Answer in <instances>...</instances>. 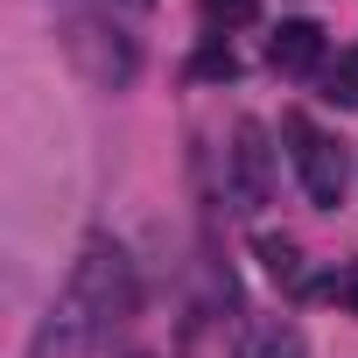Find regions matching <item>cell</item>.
Listing matches in <instances>:
<instances>
[{"label":"cell","instance_id":"4","mask_svg":"<svg viewBox=\"0 0 358 358\" xmlns=\"http://www.w3.org/2000/svg\"><path fill=\"white\" fill-rule=\"evenodd\" d=\"M225 190H232V211H260V204L274 197V148H267V127H260V120H239V127H232Z\"/></svg>","mask_w":358,"mask_h":358},{"label":"cell","instance_id":"11","mask_svg":"<svg viewBox=\"0 0 358 358\" xmlns=\"http://www.w3.org/2000/svg\"><path fill=\"white\" fill-rule=\"evenodd\" d=\"M323 295H330V302H337L344 316H358V260H344V267H337V274L323 281Z\"/></svg>","mask_w":358,"mask_h":358},{"label":"cell","instance_id":"8","mask_svg":"<svg viewBox=\"0 0 358 358\" xmlns=\"http://www.w3.org/2000/svg\"><path fill=\"white\" fill-rule=\"evenodd\" d=\"M323 99H337V106H358V43L323 71Z\"/></svg>","mask_w":358,"mask_h":358},{"label":"cell","instance_id":"3","mask_svg":"<svg viewBox=\"0 0 358 358\" xmlns=\"http://www.w3.org/2000/svg\"><path fill=\"white\" fill-rule=\"evenodd\" d=\"M281 134H288V155H295V176H302L309 204L337 211V204H344V190H351V162H344V148H337L323 127H309L302 113H288V120H281Z\"/></svg>","mask_w":358,"mask_h":358},{"label":"cell","instance_id":"9","mask_svg":"<svg viewBox=\"0 0 358 358\" xmlns=\"http://www.w3.org/2000/svg\"><path fill=\"white\" fill-rule=\"evenodd\" d=\"M197 8H204L211 29H246V22L260 15V0H197Z\"/></svg>","mask_w":358,"mask_h":358},{"label":"cell","instance_id":"7","mask_svg":"<svg viewBox=\"0 0 358 358\" xmlns=\"http://www.w3.org/2000/svg\"><path fill=\"white\" fill-rule=\"evenodd\" d=\"M260 267H267V281H281L288 295L309 288V274H302V246H295L288 232H260Z\"/></svg>","mask_w":358,"mask_h":358},{"label":"cell","instance_id":"10","mask_svg":"<svg viewBox=\"0 0 358 358\" xmlns=\"http://www.w3.org/2000/svg\"><path fill=\"white\" fill-rule=\"evenodd\" d=\"M190 78H239L232 43H204V50H197V64H190Z\"/></svg>","mask_w":358,"mask_h":358},{"label":"cell","instance_id":"2","mask_svg":"<svg viewBox=\"0 0 358 358\" xmlns=\"http://www.w3.org/2000/svg\"><path fill=\"white\" fill-rule=\"evenodd\" d=\"M64 57H71L99 92H120V85H134V71H141L134 36H127L120 22H99V15H71V22H64Z\"/></svg>","mask_w":358,"mask_h":358},{"label":"cell","instance_id":"1","mask_svg":"<svg viewBox=\"0 0 358 358\" xmlns=\"http://www.w3.org/2000/svg\"><path fill=\"white\" fill-rule=\"evenodd\" d=\"M134 302H141V288H134L127 246L85 239V253L71 260V281H64V295L50 302V316H43L29 358H78V351H92L113 323L134 316Z\"/></svg>","mask_w":358,"mask_h":358},{"label":"cell","instance_id":"5","mask_svg":"<svg viewBox=\"0 0 358 358\" xmlns=\"http://www.w3.org/2000/svg\"><path fill=\"white\" fill-rule=\"evenodd\" d=\"M267 64H274L281 78H309V71L323 64V29H316V22H281V29L267 36Z\"/></svg>","mask_w":358,"mask_h":358},{"label":"cell","instance_id":"6","mask_svg":"<svg viewBox=\"0 0 358 358\" xmlns=\"http://www.w3.org/2000/svg\"><path fill=\"white\" fill-rule=\"evenodd\" d=\"M232 358H309V337H302L288 316H253V323L232 337Z\"/></svg>","mask_w":358,"mask_h":358}]
</instances>
